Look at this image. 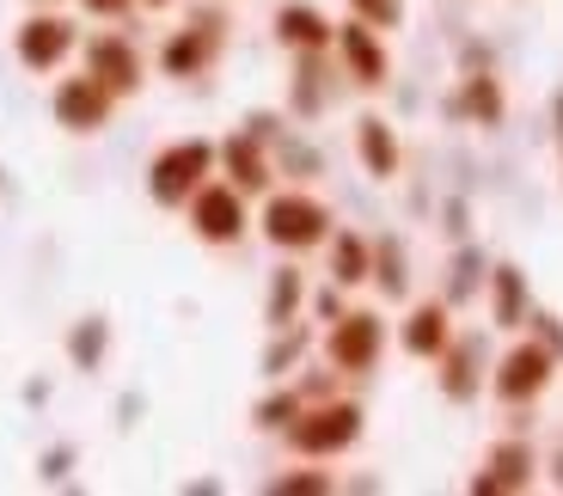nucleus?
<instances>
[{"instance_id": "obj_1", "label": "nucleus", "mask_w": 563, "mask_h": 496, "mask_svg": "<svg viewBox=\"0 0 563 496\" xmlns=\"http://www.w3.org/2000/svg\"><path fill=\"white\" fill-rule=\"evenodd\" d=\"M257 228H264V240L276 245V252L300 257V252H319L324 240H331V209H324L312 190H269L264 197V214H257Z\"/></svg>"}, {"instance_id": "obj_2", "label": "nucleus", "mask_w": 563, "mask_h": 496, "mask_svg": "<svg viewBox=\"0 0 563 496\" xmlns=\"http://www.w3.org/2000/svg\"><path fill=\"white\" fill-rule=\"evenodd\" d=\"M362 429H367V411L355 398H319V405H307V411L288 423V448H295L300 460H338L362 441Z\"/></svg>"}, {"instance_id": "obj_3", "label": "nucleus", "mask_w": 563, "mask_h": 496, "mask_svg": "<svg viewBox=\"0 0 563 496\" xmlns=\"http://www.w3.org/2000/svg\"><path fill=\"white\" fill-rule=\"evenodd\" d=\"M209 178H214V142H202V135L166 142L154 159H147V197H154L159 209H184Z\"/></svg>"}, {"instance_id": "obj_4", "label": "nucleus", "mask_w": 563, "mask_h": 496, "mask_svg": "<svg viewBox=\"0 0 563 496\" xmlns=\"http://www.w3.org/2000/svg\"><path fill=\"white\" fill-rule=\"evenodd\" d=\"M74 49H80V25L68 13H56V7H31L13 31V56L31 74H62Z\"/></svg>"}, {"instance_id": "obj_5", "label": "nucleus", "mask_w": 563, "mask_h": 496, "mask_svg": "<svg viewBox=\"0 0 563 496\" xmlns=\"http://www.w3.org/2000/svg\"><path fill=\"white\" fill-rule=\"evenodd\" d=\"M184 221H190V233H197L202 245H240L245 228H252V209H245V190H233L221 172H214L209 185L184 202Z\"/></svg>"}, {"instance_id": "obj_6", "label": "nucleus", "mask_w": 563, "mask_h": 496, "mask_svg": "<svg viewBox=\"0 0 563 496\" xmlns=\"http://www.w3.org/2000/svg\"><path fill=\"white\" fill-rule=\"evenodd\" d=\"M551 381H558V355L533 338L508 343L503 362L490 368V393L503 398V405H539V398L551 393Z\"/></svg>"}, {"instance_id": "obj_7", "label": "nucleus", "mask_w": 563, "mask_h": 496, "mask_svg": "<svg viewBox=\"0 0 563 496\" xmlns=\"http://www.w3.org/2000/svg\"><path fill=\"white\" fill-rule=\"evenodd\" d=\"M380 355H386V319L374 307L331 319V331H324V362H331V374H374Z\"/></svg>"}, {"instance_id": "obj_8", "label": "nucleus", "mask_w": 563, "mask_h": 496, "mask_svg": "<svg viewBox=\"0 0 563 496\" xmlns=\"http://www.w3.org/2000/svg\"><path fill=\"white\" fill-rule=\"evenodd\" d=\"M111 111H117V92L99 74H68V80L49 86V117H56V129H68V135H99V129L111 123Z\"/></svg>"}, {"instance_id": "obj_9", "label": "nucleus", "mask_w": 563, "mask_h": 496, "mask_svg": "<svg viewBox=\"0 0 563 496\" xmlns=\"http://www.w3.org/2000/svg\"><path fill=\"white\" fill-rule=\"evenodd\" d=\"M331 49H338L343 74H350V80L362 86V92H380V86L393 80V56H386V31L362 25L355 13L338 25V37H331Z\"/></svg>"}, {"instance_id": "obj_10", "label": "nucleus", "mask_w": 563, "mask_h": 496, "mask_svg": "<svg viewBox=\"0 0 563 496\" xmlns=\"http://www.w3.org/2000/svg\"><path fill=\"white\" fill-rule=\"evenodd\" d=\"M214 172H221L233 190H245V197H269V190H276V154H269V142H257L252 129L214 142Z\"/></svg>"}, {"instance_id": "obj_11", "label": "nucleus", "mask_w": 563, "mask_h": 496, "mask_svg": "<svg viewBox=\"0 0 563 496\" xmlns=\"http://www.w3.org/2000/svg\"><path fill=\"white\" fill-rule=\"evenodd\" d=\"M214 56H221V13H202L159 43V74L166 80H197V74L214 68Z\"/></svg>"}, {"instance_id": "obj_12", "label": "nucleus", "mask_w": 563, "mask_h": 496, "mask_svg": "<svg viewBox=\"0 0 563 496\" xmlns=\"http://www.w3.org/2000/svg\"><path fill=\"white\" fill-rule=\"evenodd\" d=\"M80 49H86V74H99L117 99H135L141 92L147 68H141V49L123 37V31H99V37H86Z\"/></svg>"}, {"instance_id": "obj_13", "label": "nucleus", "mask_w": 563, "mask_h": 496, "mask_svg": "<svg viewBox=\"0 0 563 496\" xmlns=\"http://www.w3.org/2000/svg\"><path fill=\"white\" fill-rule=\"evenodd\" d=\"M448 343H453V307L448 300H417L398 326V350L417 355V362H435Z\"/></svg>"}, {"instance_id": "obj_14", "label": "nucleus", "mask_w": 563, "mask_h": 496, "mask_svg": "<svg viewBox=\"0 0 563 496\" xmlns=\"http://www.w3.org/2000/svg\"><path fill=\"white\" fill-rule=\"evenodd\" d=\"M331 37H338V25H331L312 0H288V7H276V43L282 49H295V56H324Z\"/></svg>"}, {"instance_id": "obj_15", "label": "nucleus", "mask_w": 563, "mask_h": 496, "mask_svg": "<svg viewBox=\"0 0 563 496\" xmlns=\"http://www.w3.org/2000/svg\"><path fill=\"white\" fill-rule=\"evenodd\" d=\"M539 472V454L527 448V441H496L490 460H484V472L472 478V491L478 496H503V491H527Z\"/></svg>"}, {"instance_id": "obj_16", "label": "nucleus", "mask_w": 563, "mask_h": 496, "mask_svg": "<svg viewBox=\"0 0 563 496\" xmlns=\"http://www.w3.org/2000/svg\"><path fill=\"white\" fill-rule=\"evenodd\" d=\"M355 159H362L367 178H380V185H393L398 166H405V147H398V129L386 123V117H362L355 123Z\"/></svg>"}, {"instance_id": "obj_17", "label": "nucleus", "mask_w": 563, "mask_h": 496, "mask_svg": "<svg viewBox=\"0 0 563 496\" xmlns=\"http://www.w3.org/2000/svg\"><path fill=\"white\" fill-rule=\"evenodd\" d=\"M478 338H453L448 350L435 355V381H441V398H453V405H472V398L484 393V374H478Z\"/></svg>"}, {"instance_id": "obj_18", "label": "nucleus", "mask_w": 563, "mask_h": 496, "mask_svg": "<svg viewBox=\"0 0 563 496\" xmlns=\"http://www.w3.org/2000/svg\"><path fill=\"white\" fill-rule=\"evenodd\" d=\"M533 319V295H527V276L515 264L490 269V326L496 331H521Z\"/></svg>"}, {"instance_id": "obj_19", "label": "nucleus", "mask_w": 563, "mask_h": 496, "mask_svg": "<svg viewBox=\"0 0 563 496\" xmlns=\"http://www.w3.org/2000/svg\"><path fill=\"white\" fill-rule=\"evenodd\" d=\"M448 111L465 117V123H478V129H496V123H503V111H508V104H503V86H496V74H465Z\"/></svg>"}, {"instance_id": "obj_20", "label": "nucleus", "mask_w": 563, "mask_h": 496, "mask_svg": "<svg viewBox=\"0 0 563 496\" xmlns=\"http://www.w3.org/2000/svg\"><path fill=\"white\" fill-rule=\"evenodd\" d=\"M324 252H331V283H343V288L374 283V240H362V233H350V228H343V233L331 228Z\"/></svg>"}, {"instance_id": "obj_21", "label": "nucleus", "mask_w": 563, "mask_h": 496, "mask_svg": "<svg viewBox=\"0 0 563 496\" xmlns=\"http://www.w3.org/2000/svg\"><path fill=\"white\" fill-rule=\"evenodd\" d=\"M300 307H307V276H300V264H282L269 269V295H264V326L282 331V326H295Z\"/></svg>"}, {"instance_id": "obj_22", "label": "nucleus", "mask_w": 563, "mask_h": 496, "mask_svg": "<svg viewBox=\"0 0 563 496\" xmlns=\"http://www.w3.org/2000/svg\"><path fill=\"white\" fill-rule=\"evenodd\" d=\"M300 411H307V398H300V386H282V393L257 398L252 423H257V429H269V436H288V423H295Z\"/></svg>"}, {"instance_id": "obj_23", "label": "nucleus", "mask_w": 563, "mask_h": 496, "mask_svg": "<svg viewBox=\"0 0 563 496\" xmlns=\"http://www.w3.org/2000/svg\"><path fill=\"white\" fill-rule=\"evenodd\" d=\"M104 350H111V326L104 319H80V326L68 331V355H74V368H99L104 362Z\"/></svg>"}, {"instance_id": "obj_24", "label": "nucleus", "mask_w": 563, "mask_h": 496, "mask_svg": "<svg viewBox=\"0 0 563 496\" xmlns=\"http://www.w3.org/2000/svg\"><path fill=\"white\" fill-rule=\"evenodd\" d=\"M307 343H312V338H307V326H300V319H295V326H282L276 343L264 350V374H269V381H282V374L295 368L300 355H307Z\"/></svg>"}, {"instance_id": "obj_25", "label": "nucleus", "mask_w": 563, "mask_h": 496, "mask_svg": "<svg viewBox=\"0 0 563 496\" xmlns=\"http://www.w3.org/2000/svg\"><path fill=\"white\" fill-rule=\"evenodd\" d=\"M374 283H380V295H405L410 276H405V245L398 240H374Z\"/></svg>"}, {"instance_id": "obj_26", "label": "nucleus", "mask_w": 563, "mask_h": 496, "mask_svg": "<svg viewBox=\"0 0 563 496\" xmlns=\"http://www.w3.org/2000/svg\"><path fill=\"white\" fill-rule=\"evenodd\" d=\"M319 56H300V74H295V117H319L324 111V86H319Z\"/></svg>"}, {"instance_id": "obj_27", "label": "nucleus", "mask_w": 563, "mask_h": 496, "mask_svg": "<svg viewBox=\"0 0 563 496\" xmlns=\"http://www.w3.org/2000/svg\"><path fill=\"white\" fill-rule=\"evenodd\" d=\"M362 25H374V31H398L405 25V0H343Z\"/></svg>"}, {"instance_id": "obj_28", "label": "nucleus", "mask_w": 563, "mask_h": 496, "mask_svg": "<svg viewBox=\"0 0 563 496\" xmlns=\"http://www.w3.org/2000/svg\"><path fill=\"white\" fill-rule=\"evenodd\" d=\"M276 496H324V491H338V478L331 472H312V466H300V472H282L276 484H269Z\"/></svg>"}, {"instance_id": "obj_29", "label": "nucleus", "mask_w": 563, "mask_h": 496, "mask_svg": "<svg viewBox=\"0 0 563 496\" xmlns=\"http://www.w3.org/2000/svg\"><path fill=\"white\" fill-rule=\"evenodd\" d=\"M527 326H533V343H545V350L563 362V319H551V312H533Z\"/></svg>"}, {"instance_id": "obj_30", "label": "nucleus", "mask_w": 563, "mask_h": 496, "mask_svg": "<svg viewBox=\"0 0 563 496\" xmlns=\"http://www.w3.org/2000/svg\"><path fill=\"white\" fill-rule=\"evenodd\" d=\"M312 312H319L324 326H331V319H343V312H350V307H343V283L319 288V295H312Z\"/></svg>"}, {"instance_id": "obj_31", "label": "nucleus", "mask_w": 563, "mask_h": 496, "mask_svg": "<svg viewBox=\"0 0 563 496\" xmlns=\"http://www.w3.org/2000/svg\"><path fill=\"white\" fill-rule=\"evenodd\" d=\"M129 7H141V0H80V13H92V19H104V25H117V19L129 13Z\"/></svg>"}, {"instance_id": "obj_32", "label": "nucleus", "mask_w": 563, "mask_h": 496, "mask_svg": "<svg viewBox=\"0 0 563 496\" xmlns=\"http://www.w3.org/2000/svg\"><path fill=\"white\" fill-rule=\"evenodd\" d=\"M282 166H288V172H319V154L300 147V142H288V147H282Z\"/></svg>"}, {"instance_id": "obj_33", "label": "nucleus", "mask_w": 563, "mask_h": 496, "mask_svg": "<svg viewBox=\"0 0 563 496\" xmlns=\"http://www.w3.org/2000/svg\"><path fill=\"white\" fill-rule=\"evenodd\" d=\"M68 466H74V454H68V448H56V454H43V478H62Z\"/></svg>"}, {"instance_id": "obj_34", "label": "nucleus", "mask_w": 563, "mask_h": 496, "mask_svg": "<svg viewBox=\"0 0 563 496\" xmlns=\"http://www.w3.org/2000/svg\"><path fill=\"white\" fill-rule=\"evenodd\" d=\"M141 7H147V13H166V7H178V0H141Z\"/></svg>"}, {"instance_id": "obj_35", "label": "nucleus", "mask_w": 563, "mask_h": 496, "mask_svg": "<svg viewBox=\"0 0 563 496\" xmlns=\"http://www.w3.org/2000/svg\"><path fill=\"white\" fill-rule=\"evenodd\" d=\"M551 478L563 484V448H558V454H551Z\"/></svg>"}, {"instance_id": "obj_36", "label": "nucleus", "mask_w": 563, "mask_h": 496, "mask_svg": "<svg viewBox=\"0 0 563 496\" xmlns=\"http://www.w3.org/2000/svg\"><path fill=\"white\" fill-rule=\"evenodd\" d=\"M551 117H558V123H563V99H558V104H551Z\"/></svg>"}, {"instance_id": "obj_37", "label": "nucleus", "mask_w": 563, "mask_h": 496, "mask_svg": "<svg viewBox=\"0 0 563 496\" xmlns=\"http://www.w3.org/2000/svg\"><path fill=\"white\" fill-rule=\"evenodd\" d=\"M31 7H56V0H31Z\"/></svg>"}]
</instances>
